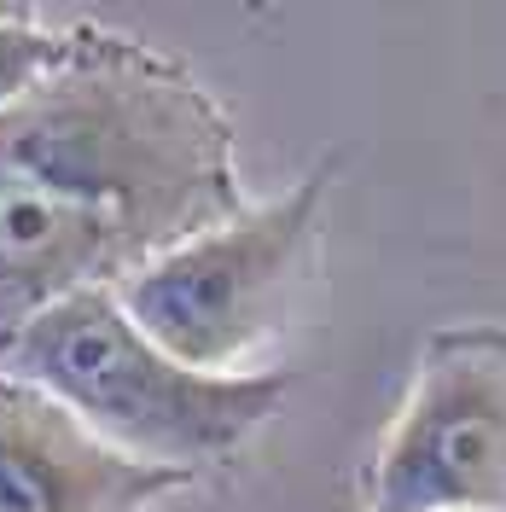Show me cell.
<instances>
[{"instance_id": "obj_6", "label": "cell", "mask_w": 506, "mask_h": 512, "mask_svg": "<svg viewBox=\"0 0 506 512\" xmlns=\"http://www.w3.org/2000/svg\"><path fill=\"white\" fill-rule=\"evenodd\" d=\"M76 47V24L53 30V24H35L24 12H0V117L30 99Z\"/></svg>"}, {"instance_id": "obj_2", "label": "cell", "mask_w": 506, "mask_h": 512, "mask_svg": "<svg viewBox=\"0 0 506 512\" xmlns=\"http://www.w3.org/2000/svg\"><path fill=\"white\" fill-rule=\"evenodd\" d=\"M0 379L30 384L134 460L210 472L245 454L285 408L291 373H198L163 350L117 303V291L64 297L6 350Z\"/></svg>"}, {"instance_id": "obj_1", "label": "cell", "mask_w": 506, "mask_h": 512, "mask_svg": "<svg viewBox=\"0 0 506 512\" xmlns=\"http://www.w3.org/2000/svg\"><path fill=\"white\" fill-rule=\"evenodd\" d=\"M239 210L233 123L210 88L134 35L76 24L70 59L0 117V350Z\"/></svg>"}, {"instance_id": "obj_4", "label": "cell", "mask_w": 506, "mask_h": 512, "mask_svg": "<svg viewBox=\"0 0 506 512\" xmlns=\"http://www.w3.org/2000/svg\"><path fill=\"white\" fill-rule=\"evenodd\" d=\"M367 512H506V326H443L384 431Z\"/></svg>"}, {"instance_id": "obj_7", "label": "cell", "mask_w": 506, "mask_h": 512, "mask_svg": "<svg viewBox=\"0 0 506 512\" xmlns=\"http://www.w3.org/2000/svg\"><path fill=\"white\" fill-rule=\"evenodd\" d=\"M0 384H6V379H0Z\"/></svg>"}, {"instance_id": "obj_5", "label": "cell", "mask_w": 506, "mask_h": 512, "mask_svg": "<svg viewBox=\"0 0 506 512\" xmlns=\"http://www.w3.org/2000/svg\"><path fill=\"white\" fill-rule=\"evenodd\" d=\"M192 483L111 448L30 384H0V512H152Z\"/></svg>"}, {"instance_id": "obj_3", "label": "cell", "mask_w": 506, "mask_h": 512, "mask_svg": "<svg viewBox=\"0 0 506 512\" xmlns=\"http://www.w3.org/2000/svg\"><path fill=\"white\" fill-rule=\"evenodd\" d=\"M326 187L332 163L146 262L117 286V303L175 361L198 373H251L245 361L280 338L315 286Z\"/></svg>"}]
</instances>
